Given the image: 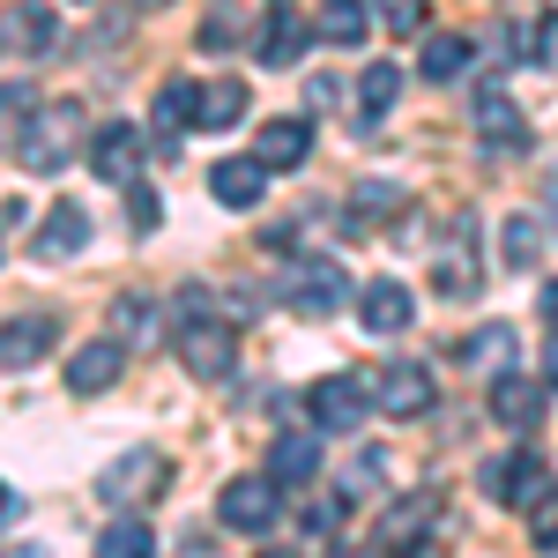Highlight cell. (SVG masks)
Wrapping results in <instances>:
<instances>
[{"instance_id":"6da1fadb","label":"cell","mask_w":558,"mask_h":558,"mask_svg":"<svg viewBox=\"0 0 558 558\" xmlns=\"http://www.w3.org/2000/svg\"><path fill=\"white\" fill-rule=\"evenodd\" d=\"M172 343H179V357H186V373H194V380H231V365H239V336H231V320L216 313V299L202 291V283H186V291H179Z\"/></svg>"},{"instance_id":"7a4b0ae2","label":"cell","mask_w":558,"mask_h":558,"mask_svg":"<svg viewBox=\"0 0 558 558\" xmlns=\"http://www.w3.org/2000/svg\"><path fill=\"white\" fill-rule=\"evenodd\" d=\"M8 149H15V165H23V172H38V179H45V172H60V165L83 149V105H75V97L45 105V112H38V120H31L23 134H15Z\"/></svg>"},{"instance_id":"3957f363","label":"cell","mask_w":558,"mask_h":558,"mask_svg":"<svg viewBox=\"0 0 558 558\" xmlns=\"http://www.w3.org/2000/svg\"><path fill=\"white\" fill-rule=\"evenodd\" d=\"M343 299H350V276H343V260H336V254H299V260H291V276H283V305H291V313L328 320Z\"/></svg>"},{"instance_id":"277c9868","label":"cell","mask_w":558,"mask_h":558,"mask_svg":"<svg viewBox=\"0 0 558 558\" xmlns=\"http://www.w3.org/2000/svg\"><path fill=\"white\" fill-rule=\"evenodd\" d=\"M172 476V462L157 454V447H128L120 462H105L97 470V499L112 507V514H128V507H142V499H157V484Z\"/></svg>"},{"instance_id":"5b68a950","label":"cell","mask_w":558,"mask_h":558,"mask_svg":"<svg viewBox=\"0 0 558 558\" xmlns=\"http://www.w3.org/2000/svg\"><path fill=\"white\" fill-rule=\"evenodd\" d=\"M484 492L499 499V507H514V514H529L544 492H558V476L544 454H529V447H514V454H499V462H484Z\"/></svg>"},{"instance_id":"8992f818","label":"cell","mask_w":558,"mask_h":558,"mask_svg":"<svg viewBox=\"0 0 558 558\" xmlns=\"http://www.w3.org/2000/svg\"><path fill=\"white\" fill-rule=\"evenodd\" d=\"M373 410H380V402H373V387L350 380V373H328V380L305 387V417H313L320 432H357Z\"/></svg>"},{"instance_id":"52a82bcc","label":"cell","mask_w":558,"mask_h":558,"mask_svg":"<svg viewBox=\"0 0 558 558\" xmlns=\"http://www.w3.org/2000/svg\"><path fill=\"white\" fill-rule=\"evenodd\" d=\"M476 283H484V268H476V209H462L439 260H432V291L439 299H476Z\"/></svg>"},{"instance_id":"ba28073f","label":"cell","mask_w":558,"mask_h":558,"mask_svg":"<svg viewBox=\"0 0 558 558\" xmlns=\"http://www.w3.org/2000/svg\"><path fill=\"white\" fill-rule=\"evenodd\" d=\"M216 514H223V529H239V536H268L276 514H283L276 476H231V484H223V499H216Z\"/></svg>"},{"instance_id":"9c48e42d","label":"cell","mask_w":558,"mask_h":558,"mask_svg":"<svg viewBox=\"0 0 558 558\" xmlns=\"http://www.w3.org/2000/svg\"><path fill=\"white\" fill-rule=\"evenodd\" d=\"M476 134H484V149H492V157H521V149H529V120H521V105L507 97L499 75H492V83H476Z\"/></svg>"},{"instance_id":"30bf717a","label":"cell","mask_w":558,"mask_h":558,"mask_svg":"<svg viewBox=\"0 0 558 558\" xmlns=\"http://www.w3.org/2000/svg\"><path fill=\"white\" fill-rule=\"evenodd\" d=\"M142 149H149V134L112 120V128L89 134V172L105 179V186H142Z\"/></svg>"},{"instance_id":"8fae6325","label":"cell","mask_w":558,"mask_h":558,"mask_svg":"<svg viewBox=\"0 0 558 558\" xmlns=\"http://www.w3.org/2000/svg\"><path fill=\"white\" fill-rule=\"evenodd\" d=\"M373 402H380L387 417H425L432 402H439V380H432V365H387V373H373Z\"/></svg>"},{"instance_id":"7c38bea8","label":"cell","mask_w":558,"mask_h":558,"mask_svg":"<svg viewBox=\"0 0 558 558\" xmlns=\"http://www.w3.org/2000/svg\"><path fill=\"white\" fill-rule=\"evenodd\" d=\"M357 320H365V336H402V328L417 320L410 283H402V276H373V283L357 291Z\"/></svg>"},{"instance_id":"4fadbf2b","label":"cell","mask_w":558,"mask_h":558,"mask_svg":"<svg viewBox=\"0 0 558 558\" xmlns=\"http://www.w3.org/2000/svg\"><path fill=\"white\" fill-rule=\"evenodd\" d=\"M432 521H439V492H410L380 514V551H425Z\"/></svg>"},{"instance_id":"5bb4252c","label":"cell","mask_w":558,"mask_h":558,"mask_svg":"<svg viewBox=\"0 0 558 558\" xmlns=\"http://www.w3.org/2000/svg\"><path fill=\"white\" fill-rule=\"evenodd\" d=\"M31 254H38V260L89 254V209H83V202H52V216L38 223V239H31Z\"/></svg>"},{"instance_id":"9a60e30c","label":"cell","mask_w":558,"mask_h":558,"mask_svg":"<svg viewBox=\"0 0 558 558\" xmlns=\"http://www.w3.org/2000/svg\"><path fill=\"white\" fill-rule=\"evenodd\" d=\"M320 454H328V432H283L276 447H268V476L276 484H313L320 476Z\"/></svg>"},{"instance_id":"2e32d148","label":"cell","mask_w":558,"mask_h":558,"mask_svg":"<svg viewBox=\"0 0 558 558\" xmlns=\"http://www.w3.org/2000/svg\"><path fill=\"white\" fill-rule=\"evenodd\" d=\"M492 417L507 432H536L544 425V387L529 380V373H499L492 380Z\"/></svg>"},{"instance_id":"e0dca14e","label":"cell","mask_w":558,"mask_h":558,"mask_svg":"<svg viewBox=\"0 0 558 558\" xmlns=\"http://www.w3.org/2000/svg\"><path fill=\"white\" fill-rule=\"evenodd\" d=\"M45 350H52V313H8V328H0V365H8V373H31Z\"/></svg>"},{"instance_id":"ac0fdd59","label":"cell","mask_w":558,"mask_h":558,"mask_svg":"<svg viewBox=\"0 0 558 558\" xmlns=\"http://www.w3.org/2000/svg\"><path fill=\"white\" fill-rule=\"evenodd\" d=\"M209 194L223 209H254L268 194V165L260 157H223V165H209Z\"/></svg>"},{"instance_id":"d6986e66","label":"cell","mask_w":558,"mask_h":558,"mask_svg":"<svg viewBox=\"0 0 558 558\" xmlns=\"http://www.w3.org/2000/svg\"><path fill=\"white\" fill-rule=\"evenodd\" d=\"M112 336L128 350H157L165 343V305L142 299V291H120V299H112Z\"/></svg>"},{"instance_id":"ffe728a7","label":"cell","mask_w":558,"mask_h":558,"mask_svg":"<svg viewBox=\"0 0 558 558\" xmlns=\"http://www.w3.org/2000/svg\"><path fill=\"white\" fill-rule=\"evenodd\" d=\"M120 365H128V343H120V336L83 343L75 357H68V387H75V395H105V387L120 380Z\"/></svg>"},{"instance_id":"44dd1931","label":"cell","mask_w":558,"mask_h":558,"mask_svg":"<svg viewBox=\"0 0 558 558\" xmlns=\"http://www.w3.org/2000/svg\"><path fill=\"white\" fill-rule=\"evenodd\" d=\"M60 38V23H52V8L38 0H8V15H0V45L23 60V52H45V45Z\"/></svg>"},{"instance_id":"7402d4cb","label":"cell","mask_w":558,"mask_h":558,"mask_svg":"<svg viewBox=\"0 0 558 558\" xmlns=\"http://www.w3.org/2000/svg\"><path fill=\"white\" fill-rule=\"evenodd\" d=\"M254 157L268 172H299L305 157H313V128H305V120H268L260 142H254Z\"/></svg>"},{"instance_id":"603a6c76","label":"cell","mask_w":558,"mask_h":558,"mask_svg":"<svg viewBox=\"0 0 558 558\" xmlns=\"http://www.w3.org/2000/svg\"><path fill=\"white\" fill-rule=\"evenodd\" d=\"M514 357H521V336L507 328V320H492V328H476L470 343H462V365H470V373H484V380H499V373H514Z\"/></svg>"},{"instance_id":"cb8c5ba5","label":"cell","mask_w":558,"mask_h":558,"mask_svg":"<svg viewBox=\"0 0 558 558\" xmlns=\"http://www.w3.org/2000/svg\"><path fill=\"white\" fill-rule=\"evenodd\" d=\"M313 31H320V23H305V15H291V8H276V15H268V31L254 38V52L268 60V68H291V60L305 52V38H313Z\"/></svg>"},{"instance_id":"d4e9b609","label":"cell","mask_w":558,"mask_h":558,"mask_svg":"<svg viewBox=\"0 0 558 558\" xmlns=\"http://www.w3.org/2000/svg\"><path fill=\"white\" fill-rule=\"evenodd\" d=\"M395 97H402V68L380 60V68H365L357 75V105H365V128H380L387 112H395Z\"/></svg>"},{"instance_id":"484cf974","label":"cell","mask_w":558,"mask_h":558,"mask_svg":"<svg viewBox=\"0 0 558 558\" xmlns=\"http://www.w3.org/2000/svg\"><path fill=\"white\" fill-rule=\"evenodd\" d=\"M373 23H380V15H373L365 0H328V8H320V38L328 45H365Z\"/></svg>"},{"instance_id":"4316f807","label":"cell","mask_w":558,"mask_h":558,"mask_svg":"<svg viewBox=\"0 0 558 558\" xmlns=\"http://www.w3.org/2000/svg\"><path fill=\"white\" fill-rule=\"evenodd\" d=\"M417 68H425V83H462V75H470V38H454V31H447V38H425V60H417Z\"/></svg>"},{"instance_id":"83f0119b","label":"cell","mask_w":558,"mask_h":558,"mask_svg":"<svg viewBox=\"0 0 558 558\" xmlns=\"http://www.w3.org/2000/svg\"><path fill=\"white\" fill-rule=\"evenodd\" d=\"M536 254H544V223H536V216H507V223H499V260H507V268H536Z\"/></svg>"},{"instance_id":"f1b7e54d","label":"cell","mask_w":558,"mask_h":558,"mask_svg":"<svg viewBox=\"0 0 558 558\" xmlns=\"http://www.w3.org/2000/svg\"><path fill=\"white\" fill-rule=\"evenodd\" d=\"M239 120H246V83L223 75V83L202 89V134H223V128H239Z\"/></svg>"},{"instance_id":"f546056e","label":"cell","mask_w":558,"mask_h":558,"mask_svg":"<svg viewBox=\"0 0 558 558\" xmlns=\"http://www.w3.org/2000/svg\"><path fill=\"white\" fill-rule=\"evenodd\" d=\"M179 128H202V89L194 83H165L157 89V134H179Z\"/></svg>"},{"instance_id":"4dcf8cb0","label":"cell","mask_w":558,"mask_h":558,"mask_svg":"<svg viewBox=\"0 0 558 558\" xmlns=\"http://www.w3.org/2000/svg\"><path fill=\"white\" fill-rule=\"evenodd\" d=\"M97 551H105V558H142V551H157V536H149V521L120 514L105 536H97Z\"/></svg>"},{"instance_id":"1f68e13d","label":"cell","mask_w":558,"mask_h":558,"mask_svg":"<svg viewBox=\"0 0 558 558\" xmlns=\"http://www.w3.org/2000/svg\"><path fill=\"white\" fill-rule=\"evenodd\" d=\"M373 15L387 23V38H417L432 15V0H373Z\"/></svg>"},{"instance_id":"d6a6232c","label":"cell","mask_w":558,"mask_h":558,"mask_svg":"<svg viewBox=\"0 0 558 558\" xmlns=\"http://www.w3.org/2000/svg\"><path fill=\"white\" fill-rule=\"evenodd\" d=\"M194 45H202V52H223V45H239V8H216L209 23L194 31Z\"/></svg>"},{"instance_id":"836d02e7","label":"cell","mask_w":558,"mask_h":558,"mask_svg":"<svg viewBox=\"0 0 558 558\" xmlns=\"http://www.w3.org/2000/svg\"><path fill=\"white\" fill-rule=\"evenodd\" d=\"M529 536H536V551H558V492H544L529 507Z\"/></svg>"},{"instance_id":"e575fe53","label":"cell","mask_w":558,"mask_h":558,"mask_svg":"<svg viewBox=\"0 0 558 558\" xmlns=\"http://www.w3.org/2000/svg\"><path fill=\"white\" fill-rule=\"evenodd\" d=\"M343 529V499H313L305 507V536H336Z\"/></svg>"},{"instance_id":"d590c367","label":"cell","mask_w":558,"mask_h":558,"mask_svg":"<svg viewBox=\"0 0 558 558\" xmlns=\"http://www.w3.org/2000/svg\"><path fill=\"white\" fill-rule=\"evenodd\" d=\"M536 60H544V75H558V15H544V23H536Z\"/></svg>"},{"instance_id":"8d00e7d4","label":"cell","mask_w":558,"mask_h":558,"mask_svg":"<svg viewBox=\"0 0 558 558\" xmlns=\"http://www.w3.org/2000/svg\"><path fill=\"white\" fill-rule=\"evenodd\" d=\"M336 97H343L336 75H313V83H305V105H313V112H336Z\"/></svg>"},{"instance_id":"74e56055","label":"cell","mask_w":558,"mask_h":558,"mask_svg":"<svg viewBox=\"0 0 558 558\" xmlns=\"http://www.w3.org/2000/svg\"><path fill=\"white\" fill-rule=\"evenodd\" d=\"M357 209H365V216L395 209V186H380V179H365V186H357Z\"/></svg>"},{"instance_id":"f35d334b","label":"cell","mask_w":558,"mask_h":558,"mask_svg":"<svg viewBox=\"0 0 558 558\" xmlns=\"http://www.w3.org/2000/svg\"><path fill=\"white\" fill-rule=\"evenodd\" d=\"M165 209H157V194H134V231H157Z\"/></svg>"},{"instance_id":"ab89813d","label":"cell","mask_w":558,"mask_h":558,"mask_svg":"<svg viewBox=\"0 0 558 558\" xmlns=\"http://www.w3.org/2000/svg\"><path fill=\"white\" fill-rule=\"evenodd\" d=\"M536 313H544V320L558 328V283H544V299H536Z\"/></svg>"},{"instance_id":"60d3db41","label":"cell","mask_w":558,"mask_h":558,"mask_svg":"<svg viewBox=\"0 0 558 558\" xmlns=\"http://www.w3.org/2000/svg\"><path fill=\"white\" fill-rule=\"evenodd\" d=\"M544 223H551V231H558V179H551V186H544Z\"/></svg>"},{"instance_id":"b9f144b4","label":"cell","mask_w":558,"mask_h":558,"mask_svg":"<svg viewBox=\"0 0 558 558\" xmlns=\"http://www.w3.org/2000/svg\"><path fill=\"white\" fill-rule=\"evenodd\" d=\"M544 373H551V387H558V343H551V350H544Z\"/></svg>"},{"instance_id":"7bdbcfd3","label":"cell","mask_w":558,"mask_h":558,"mask_svg":"<svg viewBox=\"0 0 558 558\" xmlns=\"http://www.w3.org/2000/svg\"><path fill=\"white\" fill-rule=\"evenodd\" d=\"M149 8H157V0H149Z\"/></svg>"}]
</instances>
